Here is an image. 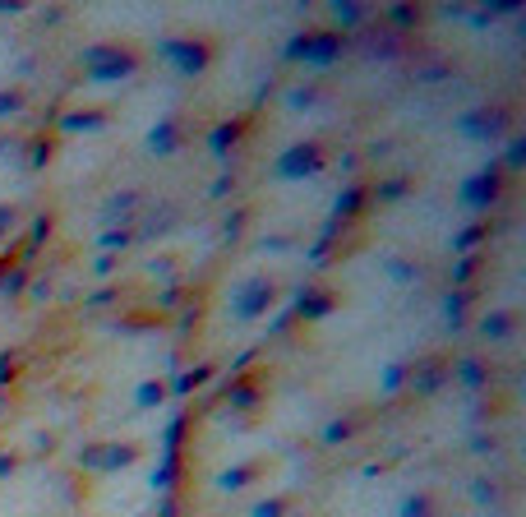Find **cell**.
Here are the masks:
<instances>
[]
</instances>
